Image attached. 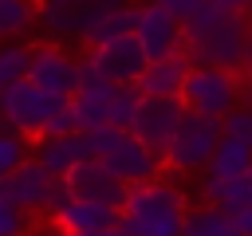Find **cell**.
<instances>
[{
    "mask_svg": "<svg viewBox=\"0 0 252 236\" xmlns=\"http://www.w3.org/2000/svg\"><path fill=\"white\" fill-rule=\"evenodd\" d=\"M154 4H161V8H165V12H173L177 20H189L205 0H154Z\"/></svg>",
    "mask_w": 252,
    "mask_h": 236,
    "instance_id": "obj_27",
    "label": "cell"
},
{
    "mask_svg": "<svg viewBox=\"0 0 252 236\" xmlns=\"http://www.w3.org/2000/svg\"><path fill=\"white\" fill-rule=\"evenodd\" d=\"M75 236H122L118 228H94V232H75Z\"/></svg>",
    "mask_w": 252,
    "mask_h": 236,
    "instance_id": "obj_32",
    "label": "cell"
},
{
    "mask_svg": "<svg viewBox=\"0 0 252 236\" xmlns=\"http://www.w3.org/2000/svg\"><path fill=\"white\" fill-rule=\"evenodd\" d=\"M63 193L71 201H91V205H106V208H122V201H126V185L94 157H87L63 173Z\"/></svg>",
    "mask_w": 252,
    "mask_h": 236,
    "instance_id": "obj_13",
    "label": "cell"
},
{
    "mask_svg": "<svg viewBox=\"0 0 252 236\" xmlns=\"http://www.w3.org/2000/svg\"><path fill=\"white\" fill-rule=\"evenodd\" d=\"M39 28V0H0V43H20Z\"/></svg>",
    "mask_w": 252,
    "mask_h": 236,
    "instance_id": "obj_18",
    "label": "cell"
},
{
    "mask_svg": "<svg viewBox=\"0 0 252 236\" xmlns=\"http://www.w3.org/2000/svg\"><path fill=\"white\" fill-rule=\"evenodd\" d=\"M24 161H32V138H24V134H16L12 126L0 122V181L8 173H16Z\"/></svg>",
    "mask_w": 252,
    "mask_h": 236,
    "instance_id": "obj_22",
    "label": "cell"
},
{
    "mask_svg": "<svg viewBox=\"0 0 252 236\" xmlns=\"http://www.w3.org/2000/svg\"><path fill=\"white\" fill-rule=\"evenodd\" d=\"M51 224H59L67 236L75 232H94V228H118V208L106 205H91V201H63L51 216Z\"/></svg>",
    "mask_w": 252,
    "mask_h": 236,
    "instance_id": "obj_17",
    "label": "cell"
},
{
    "mask_svg": "<svg viewBox=\"0 0 252 236\" xmlns=\"http://www.w3.org/2000/svg\"><path fill=\"white\" fill-rule=\"evenodd\" d=\"M43 134H83V130H79V122H75L71 98L55 102V110H51V118H47V130H43Z\"/></svg>",
    "mask_w": 252,
    "mask_h": 236,
    "instance_id": "obj_26",
    "label": "cell"
},
{
    "mask_svg": "<svg viewBox=\"0 0 252 236\" xmlns=\"http://www.w3.org/2000/svg\"><path fill=\"white\" fill-rule=\"evenodd\" d=\"M240 79L252 83V31H248V43H244V63H240Z\"/></svg>",
    "mask_w": 252,
    "mask_h": 236,
    "instance_id": "obj_30",
    "label": "cell"
},
{
    "mask_svg": "<svg viewBox=\"0 0 252 236\" xmlns=\"http://www.w3.org/2000/svg\"><path fill=\"white\" fill-rule=\"evenodd\" d=\"M181 236H232L228 212L217 208V205L189 208V216H185V232H181Z\"/></svg>",
    "mask_w": 252,
    "mask_h": 236,
    "instance_id": "obj_21",
    "label": "cell"
},
{
    "mask_svg": "<svg viewBox=\"0 0 252 236\" xmlns=\"http://www.w3.org/2000/svg\"><path fill=\"white\" fill-rule=\"evenodd\" d=\"M134 39H138L146 59H165V55L181 51L185 28H181V20L173 12H165L154 0H146V4H138V16H134Z\"/></svg>",
    "mask_w": 252,
    "mask_h": 236,
    "instance_id": "obj_11",
    "label": "cell"
},
{
    "mask_svg": "<svg viewBox=\"0 0 252 236\" xmlns=\"http://www.w3.org/2000/svg\"><path fill=\"white\" fill-rule=\"evenodd\" d=\"M138 90L134 87H114V83H98L91 79L75 98H71V110H75V122L79 130H98V126H114V130H130V118H134V106H138Z\"/></svg>",
    "mask_w": 252,
    "mask_h": 236,
    "instance_id": "obj_6",
    "label": "cell"
},
{
    "mask_svg": "<svg viewBox=\"0 0 252 236\" xmlns=\"http://www.w3.org/2000/svg\"><path fill=\"white\" fill-rule=\"evenodd\" d=\"M185 28V59L193 67H228L240 71L244 63V43L252 31V20L244 12H224L213 0H205L189 20H181Z\"/></svg>",
    "mask_w": 252,
    "mask_h": 236,
    "instance_id": "obj_1",
    "label": "cell"
},
{
    "mask_svg": "<svg viewBox=\"0 0 252 236\" xmlns=\"http://www.w3.org/2000/svg\"><path fill=\"white\" fill-rule=\"evenodd\" d=\"M32 224H35V216H28L24 208L0 201V236H24Z\"/></svg>",
    "mask_w": 252,
    "mask_h": 236,
    "instance_id": "obj_25",
    "label": "cell"
},
{
    "mask_svg": "<svg viewBox=\"0 0 252 236\" xmlns=\"http://www.w3.org/2000/svg\"><path fill=\"white\" fill-rule=\"evenodd\" d=\"M181 106L189 114H205V118H224L228 110L244 106V79L240 71L228 67H193L185 75L181 87Z\"/></svg>",
    "mask_w": 252,
    "mask_h": 236,
    "instance_id": "obj_4",
    "label": "cell"
},
{
    "mask_svg": "<svg viewBox=\"0 0 252 236\" xmlns=\"http://www.w3.org/2000/svg\"><path fill=\"white\" fill-rule=\"evenodd\" d=\"M0 201L24 208L28 216H43V220H51L55 208L67 201V193H63V177H51L43 165L24 161L16 173H8V177L0 181Z\"/></svg>",
    "mask_w": 252,
    "mask_h": 236,
    "instance_id": "obj_8",
    "label": "cell"
},
{
    "mask_svg": "<svg viewBox=\"0 0 252 236\" xmlns=\"http://www.w3.org/2000/svg\"><path fill=\"white\" fill-rule=\"evenodd\" d=\"M220 142V122L205 118V114H189L181 118L177 134L169 138V146L161 149V169L173 177H189V173H205L213 161V149Z\"/></svg>",
    "mask_w": 252,
    "mask_h": 236,
    "instance_id": "obj_5",
    "label": "cell"
},
{
    "mask_svg": "<svg viewBox=\"0 0 252 236\" xmlns=\"http://www.w3.org/2000/svg\"><path fill=\"white\" fill-rule=\"evenodd\" d=\"M248 161H252V149H248L244 142H236V138H224V134H220V142H217L213 161H209V169H205V173H213V177H232V173H240Z\"/></svg>",
    "mask_w": 252,
    "mask_h": 236,
    "instance_id": "obj_19",
    "label": "cell"
},
{
    "mask_svg": "<svg viewBox=\"0 0 252 236\" xmlns=\"http://www.w3.org/2000/svg\"><path fill=\"white\" fill-rule=\"evenodd\" d=\"M220 134H224V138H236V142H244V146L252 149V106L228 110V114L220 118Z\"/></svg>",
    "mask_w": 252,
    "mask_h": 236,
    "instance_id": "obj_24",
    "label": "cell"
},
{
    "mask_svg": "<svg viewBox=\"0 0 252 236\" xmlns=\"http://www.w3.org/2000/svg\"><path fill=\"white\" fill-rule=\"evenodd\" d=\"M24 236H67V232H63L59 224H51V220H35V224H32Z\"/></svg>",
    "mask_w": 252,
    "mask_h": 236,
    "instance_id": "obj_29",
    "label": "cell"
},
{
    "mask_svg": "<svg viewBox=\"0 0 252 236\" xmlns=\"http://www.w3.org/2000/svg\"><path fill=\"white\" fill-rule=\"evenodd\" d=\"M232 236H236V232H232Z\"/></svg>",
    "mask_w": 252,
    "mask_h": 236,
    "instance_id": "obj_34",
    "label": "cell"
},
{
    "mask_svg": "<svg viewBox=\"0 0 252 236\" xmlns=\"http://www.w3.org/2000/svg\"><path fill=\"white\" fill-rule=\"evenodd\" d=\"M189 208L193 205L181 177L161 173L146 185L126 189V201L118 208V232L122 236H181Z\"/></svg>",
    "mask_w": 252,
    "mask_h": 236,
    "instance_id": "obj_2",
    "label": "cell"
},
{
    "mask_svg": "<svg viewBox=\"0 0 252 236\" xmlns=\"http://www.w3.org/2000/svg\"><path fill=\"white\" fill-rule=\"evenodd\" d=\"M244 106H252V83H244Z\"/></svg>",
    "mask_w": 252,
    "mask_h": 236,
    "instance_id": "obj_33",
    "label": "cell"
},
{
    "mask_svg": "<svg viewBox=\"0 0 252 236\" xmlns=\"http://www.w3.org/2000/svg\"><path fill=\"white\" fill-rule=\"evenodd\" d=\"M201 201L205 205H217L224 212H236V208H248L252 205V161L232 173V177H213V173H201V185H197Z\"/></svg>",
    "mask_w": 252,
    "mask_h": 236,
    "instance_id": "obj_16",
    "label": "cell"
},
{
    "mask_svg": "<svg viewBox=\"0 0 252 236\" xmlns=\"http://www.w3.org/2000/svg\"><path fill=\"white\" fill-rule=\"evenodd\" d=\"M189 71H193V63L185 59V51L165 55V59H150L142 79L134 83V90L142 98H181V87H185Z\"/></svg>",
    "mask_w": 252,
    "mask_h": 236,
    "instance_id": "obj_15",
    "label": "cell"
},
{
    "mask_svg": "<svg viewBox=\"0 0 252 236\" xmlns=\"http://www.w3.org/2000/svg\"><path fill=\"white\" fill-rule=\"evenodd\" d=\"M83 63H87V79L114 83V87H134L142 79V71H146L150 59L142 55V47H138L134 35H118V39L87 47Z\"/></svg>",
    "mask_w": 252,
    "mask_h": 236,
    "instance_id": "obj_9",
    "label": "cell"
},
{
    "mask_svg": "<svg viewBox=\"0 0 252 236\" xmlns=\"http://www.w3.org/2000/svg\"><path fill=\"white\" fill-rule=\"evenodd\" d=\"M228 224H232V232H236V236H252V205H248V208L228 212Z\"/></svg>",
    "mask_w": 252,
    "mask_h": 236,
    "instance_id": "obj_28",
    "label": "cell"
},
{
    "mask_svg": "<svg viewBox=\"0 0 252 236\" xmlns=\"http://www.w3.org/2000/svg\"><path fill=\"white\" fill-rule=\"evenodd\" d=\"M87 157H91L87 134H43L32 142V161L43 165L51 177H63L67 169H75Z\"/></svg>",
    "mask_w": 252,
    "mask_h": 236,
    "instance_id": "obj_14",
    "label": "cell"
},
{
    "mask_svg": "<svg viewBox=\"0 0 252 236\" xmlns=\"http://www.w3.org/2000/svg\"><path fill=\"white\" fill-rule=\"evenodd\" d=\"M55 102H63V98H47L39 87H32L28 79H20L8 90H0V122L35 142V138H43Z\"/></svg>",
    "mask_w": 252,
    "mask_h": 236,
    "instance_id": "obj_10",
    "label": "cell"
},
{
    "mask_svg": "<svg viewBox=\"0 0 252 236\" xmlns=\"http://www.w3.org/2000/svg\"><path fill=\"white\" fill-rule=\"evenodd\" d=\"M181 118H185L181 98H138L134 118H130V134L161 157V149H165V146H169V138L177 134Z\"/></svg>",
    "mask_w": 252,
    "mask_h": 236,
    "instance_id": "obj_12",
    "label": "cell"
},
{
    "mask_svg": "<svg viewBox=\"0 0 252 236\" xmlns=\"http://www.w3.org/2000/svg\"><path fill=\"white\" fill-rule=\"evenodd\" d=\"M217 8H224V12H244L248 16V8H252V0H213Z\"/></svg>",
    "mask_w": 252,
    "mask_h": 236,
    "instance_id": "obj_31",
    "label": "cell"
},
{
    "mask_svg": "<svg viewBox=\"0 0 252 236\" xmlns=\"http://www.w3.org/2000/svg\"><path fill=\"white\" fill-rule=\"evenodd\" d=\"M87 142H91V157L102 161L126 189L134 185H146L154 177H161V157L142 146L130 130H114V126H98V130H87Z\"/></svg>",
    "mask_w": 252,
    "mask_h": 236,
    "instance_id": "obj_3",
    "label": "cell"
},
{
    "mask_svg": "<svg viewBox=\"0 0 252 236\" xmlns=\"http://www.w3.org/2000/svg\"><path fill=\"white\" fill-rule=\"evenodd\" d=\"M28 83L39 87L47 98H75L91 79L83 55H71L63 43H35L28 63Z\"/></svg>",
    "mask_w": 252,
    "mask_h": 236,
    "instance_id": "obj_7",
    "label": "cell"
},
{
    "mask_svg": "<svg viewBox=\"0 0 252 236\" xmlns=\"http://www.w3.org/2000/svg\"><path fill=\"white\" fill-rule=\"evenodd\" d=\"M134 16H138V4H126V8H118V12H110V16H102V20L83 35V43L94 47V43H106V39H118V35H134Z\"/></svg>",
    "mask_w": 252,
    "mask_h": 236,
    "instance_id": "obj_20",
    "label": "cell"
},
{
    "mask_svg": "<svg viewBox=\"0 0 252 236\" xmlns=\"http://www.w3.org/2000/svg\"><path fill=\"white\" fill-rule=\"evenodd\" d=\"M28 63H32V47L28 43H0V90H8L12 83L28 79Z\"/></svg>",
    "mask_w": 252,
    "mask_h": 236,
    "instance_id": "obj_23",
    "label": "cell"
}]
</instances>
